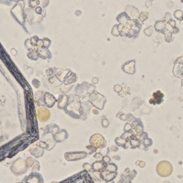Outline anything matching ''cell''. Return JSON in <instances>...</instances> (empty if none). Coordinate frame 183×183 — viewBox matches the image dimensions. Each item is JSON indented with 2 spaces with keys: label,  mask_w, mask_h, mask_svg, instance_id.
Here are the masks:
<instances>
[{
  "label": "cell",
  "mask_w": 183,
  "mask_h": 183,
  "mask_svg": "<svg viewBox=\"0 0 183 183\" xmlns=\"http://www.w3.org/2000/svg\"><path fill=\"white\" fill-rule=\"evenodd\" d=\"M117 176V172H110L105 171L103 172V179H104L107 182H110L113 180Z\"/></svg>",
  "instance_id": "9c48e42d"
},
{
  "label": "cell",
  "mask_w": 183,
  "mask_h": 183,
  "mask_svg": "<svg viewBox=\"0 0 183 183\" xmlns=\"http://www.w3.org/2000/svg\"><path fill=\"white\" fill-rule=\"evenodd\" d=\"M22 183H44V179L39 172H32L29 175L23 179Z\"/></svg>",
  "instance_id": "5b68a950"
},
{
  "label": "cell",
  "mask_w": 183,
  "mask_h": 183,
  "mask_svg": "<svg viewBox=\"0 0 183 183\" xmlns=\"http://www.w3.org/2000/svg\"><path fill=\"white\" fill-rule=\"evenodd\" d=\"M156 171L158 175L160 177H167L172 173L173 167L170 162L167 160H162L157 165Z\"/></svg>",
  "instance_id": "6da1fadb"
},
{
  "label": "cell",
  "mask_w": 183,
  "mask_h": 183,
  "mask_svg": "<svg viewBox=\"0 0 183 183\" xmlns=\"http://www.w3.org/2000/svg\"><path fill=\"white\" fill-rule=\"evenodd\" d=\"M153 96H154V99H150V102L152 100H154L155 102L153 104H160V103L162 102V99H163V94L160 91H157L156 92L154 93V94H153Z\"/></svg>",
  "instance_id": "30bf717a"
},
{
  "label": "cell",
  "mask_w": 183,
  "mask_h": 183,
  "mask_svg": "<svg viewBox=\"0 0 183 183\" xmlns=\"http://www.w3.org/2000/svg\"><path fill=\"white\" fill-rule=\"evenodd\" d=\"M115 143H116V145H118V146L122 147V148H124L125 149L127 148V146L126 145V144H127V140H126V139L123 138L122 137L116 138Z\"/></svg>",
  "instance_id": "7c38bea8"
},
{
  "label": "cell",
  "mask_w": 183,
  "mask_h": 183,
  "mask_svg": "<svg viewBox=\"0 0 183 183\" xmlns=\"http://www.w3.org/2000/svg\"><path fill=\"white\" fill-rule=\"evenodd\" d=\"M28 169L29 167L27 165V161L23 160L22 158H18L16 160L10 167L11 171L15 175H20V174H24L27 172Z\"/></svg>",
  "instance_id": "7a4b0ae2"
},
{
  "label": "cell",
  "mask_w": 183,
  "mask_h": 183,
  "mask_svg": "<svg viewBox=\"0 0 183 183\" xmlns=\"http://www.w3.org/2000/svg\"><path fill=\"white\" fill-rule=\"evenodd\" d=\"M37 117L40 122H46L50 117V112L47 108L40 107L37 112Z\"/></svg>",
  "instance_id": "52a82bcc"
},
{
  "label": "cell",
  "mask_w": 183,
  "mask_h": 183,
  "mask_svg": "<svg viewBox=\"0 0 183 183\" xmlns=\"http://www.w3.org/2000/svg\"><path fill=\"white\" fill-rule=\"evenodd\" d=\"M107 162L104 161V160H98V161L94 162L92 165V168L94 172H104L107 170Z\"/></svg>",
  "instance_id": "8992f818"
},
{
  "label": "cell",
  "mask_w": 183,
  "mask_h": 183,
  "mask_svg": "<svg viewBox=\"0 0 183 183\" xmlns=\"http://www.w3.org/2000/svg\"><path fill=\"white\" fill-rule=\"evenodd\" d=\"M102 160H104L105 162H107V164H108V163L109 162V161H110V158H109L108 156H104V157H103Z\"/></svg>",
  "instance_id": "ac0fdd59"
},
{
  "label": "cell",
  "mask_w": 183,
  "mask_h": 183,
  "mask_svg": "<svg viewBox=\"0 0 183 183\" xmlns=\"http://www.w3.org/2000/svg\"><path fill=\"white\" fill-rule=\"evenodd\" d=\"M130 145H131V148L132 149H135L136 148H140V143L137 139L132 138V140H130Z\"/></svg>",
  "instance_id": "5bb4252c"
},
{
  "label": "cell",
  "mask_w": 183,
  "mask_h": 183,
  "mask_svg": "<svg viewBox=\"0 0 183 183\" xmlns=\"http://www.w3.org/2000/svg\"><path fill=\"white\" fill-rule=\"evenodd\" d=\"M117 167L116 165L114 163H109L107 165V170L106 171H108L110 172H117Z\"/></svg>",
  "instance_id": "4fadbf2b"
},
{
  "label": "cell",
  "mask_w": 183,
  "mask_h": 183,
  "mask_svg": "<svg viewBox=\"0 0 183 183\" xmlns=\"http://www.w3.org/2000/svg\"><path fill=\"white\" fill-rule=\"evenodd\" d=\"M87 156L86 152H70L65 153V158L67 161H78Z\"/></svg>",
  "instance_id": "277c9868"
},
{
  "label": "cell",
  "mask_w": 183,
  "mask_h": 183,
  "mask_svg": "<svg viewBox=\"0 0 183 183\" xmlns=\"http://www.w3.org/2000/svg\"><path fill=\"white\" fill-rule=\"evenodd\" d=\"M83 168L86 170L87 171H90L92 168V165L89 164V163H84L83 164Z\"/></svg>",
  "instance_id": "2e32d148"
},
{
  "label": "cell",
  "mask_w": 183,
  "mask_h": 183,
  "mask_svg": "<svg viewBox=\"0 0 183 183\" xmlns=\"http://www.w3.org/2000/svg\"><path fill=\"white\" fill-rule=\"evenodd\" d=\"M67 137H68L67 132L66 130H62L61 132H59L58 133H57L56 135L53 137V139L55 140L56 143H61V142L66 140Z\"/></svg>",
  "instance_id": "ba28073f"
},
{
  "label": "cell",
  "mask_w": 183,
  "mask_h": 183,
  "mask_svg": "<svg viewBox=\"0 0 183 183\" xmlns=\"http://www.w3.org/2000/svg\"><path fill=\"white\" fill-rule=\"evenodd\" d=\"M42 149L43 148H31L29 150V152L35 157H40L44 154V150Z\"/></svg>",
  "instance_id": "8fae6325"
},
{
  "label": "cell",
  "mask_w": 183,
  "mask_h": 183,
  "mask_svg": "<svg viewBox=\"0 0 183 183\" xmlns=\"http://www.w3.org/2000/svg\"><path fill=\"white\" fill-rule=\"evenodd\" d=\"M94 157V158H96V159H97L99 160H102L103 159V156L101 153H96Z\"/></svg>",
  "instance_id": "e0dca14e"
},
{
  "label": "cell",
  "mask_w": 183,
  "mask_h": 183,
  "mask_svg": "<svg viewBox=\"0 0 183 183\" xmlns=\"http://www.w3.org/2000/svg\"><path fill=\"white\" fill-rule=\"evenodd\" d=\"M89 143H90V145L96 149L104 148L107 145V141L105 140L104 137L102 135H99V134L93 135L90 137Z\"/></svg>",
  "instance_id": "3957f363"
},
{
  "label": "cell",
  "mask_w": 183,
  "mask_h": 183,
  "mask_svg": "<svg viewBox=\"0 0 183 183\" xmlns=\"http://www.w3.org/2000/svg\"><path fill=\"white\" fill-rule=\"evenodd\" d=\"M117 183H131V180L127 177H125L122 178Z\"/></svg>",
  "instance_id": "9a60e30c"
}]
</instances>
